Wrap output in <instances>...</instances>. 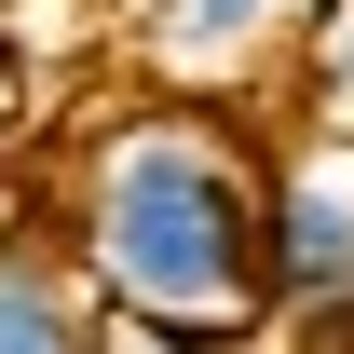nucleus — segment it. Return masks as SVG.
Wrapping results in <instances>:
<instances>
[{
    "mask_svg": "<svg viewBox=\"0 0 354 354\" xmlns=\"http://www.w3.org/2000/svg\"><path fill=\"white\" fill-rule=\"evenodd\" d=\"M55 245L95 286V313H150L191 341H245L272 327L259 286V150L218 109H123L82 136Z\"/></svg>",
    "mask_w": 354,
    "mask_h": 354,
    "instance_id": "f257e3e1",
    "label": "nucleus"
},
{
    "mask_svg": "<svg viewBox=\"0 0 354 354\" xmlns=\"http://www.w3.org/2000/svg\"><path fill=\"white\" fill-rule=\"evenodd\" d=\"M259 286L286 341L354 354V123H300L259 164Z\"/></svg>",
    "mask_w": 354,
    "mask_h": 354,
    "instance_id": "f03ea898",
    "label": "nucleus"
},
{
    "mask_svg": "<svg viewBox=\"0 0 354 354\" xmlns=\"http://www.w3.org/2000/svg\"><path fill=\"white\" fill-rule=\"evenodd\" d=\"M0 354H95V286L55 232H0Z\"/></svg>",
    "mask_w": 354,
    "mask_h": 354,
    "instance_id": "7ed1b4c3",
    "label": "nucleus"
},
{
    "mask_svg": "<svg viewBox=\"0 0 354 354\" xmlns=\"http://www.w3.org/2000/svg\"><path fill=\"white\" fill-rule=\"evenodd\" d=\"M272 14H300V0H177V41H245Z\"/></svg>",
    "mask_w": 354,
    "mask_h": 354,
    "instance_id": "20e7f679",
    "label": "nucleus"
},
{
    "mask_svg": "<svg viewBox=\"0 0 354 354\" xmlns=\"http://www.w3.org/2000/svg\"><path fill=\"white\" fill-rule=\"evenodd\" d=\"M95 354H218V341H191V327H150V313H95Z\"/></svg>",
    "mask_w": 354,
    "mask_h": 354,
    "instance_id": "39448f33",
    "label": "nucleus"
},
{
    "mask_svg": "<svg viewBox=\"0 0 354 354\" xmlns=\"http://www.w3.org/2000/svg\"><path fill=\"white\" fill-rule=\"evenodd\" d=\"M14 95H28V68H14V55H0V136H14Z\"/></svg>",
    "mask_w": 354,
    "mask_h": 354,
    "instance_id": "423d86ee",
    "label": "nucleus"
}]
</instances>
